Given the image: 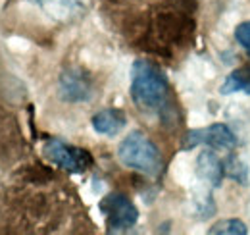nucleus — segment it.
<instances>
[{
  "instance_id": "obj_8",
  "label": "nucleus",
  "mask_w": 250,
  "mask_h": 235,
  "mask_svg": "<svg viewBox=\"0 0 250 235\" xmlns=\"http://www.w3.org/2000/svg\"><path fill=\"white\" fill-rule=\"evenodd\" d=\"M127 119L122 110H116V108H106V110H100L93 116V127L96 133L100 135H106V137H114L118 135L122 129L125 127Z\"/></svg>"
},
{
  "instance_id": "obj_1",
  "label": "nucleus",
  "mask_w": 250,
  "mask_h": 235,
  "mask_svg": "<svg viewBox=\"0 0 250 235\" xmlns=\"http://www.w3.org/2000/svg\"><path fill=\"white\" fill-rule=\"evenodd\" d=\"M131 98L145 114H160L167 106L169 87L154 64L137 60L131 68Z\"/></svg>"
},
{
  "instance_id": "obj_12",
  "label": "nucleus",
  "mask_w": 250,
  "mask_h": 235,
  "mask_svg": "<svg viewBox=\"0 0 250 235\" xmlns=\"http://www.w3.org/2000/svg\"><path fill=\"white\" fill-rule=\"evenodd\" d=\"M223 176L235 179L237 183H245L247 185V179H249V172H247V166L237 158V156H229L225 158L223 162Z\"/></svg>"
},
{
  "instance_id": "obj_13",
  "label": "nucleus",
  "mask_w": 250,
  "mask_h": 235,
  "mask_svg": "<svg viewBox=\"0 0 250 235\" xmlns=\"http://www.w3.org/2000/svg\"><path fill=\"white\" fill-rule=\"evenodd\" d=\"M235 39L239 41V45L250 54V22L241 24V25L235 29Z\"/></svg>"
},
{
  "instance_id": "obj_4",
  "label": "nucleus",
  "mask_w": 250,
  "mask_h": 235,
  "mask_svg": "<svg viewBox=\"0 0 250 235\" xmlns=\"http://www.w3.org/2000/svg\"><path fill=\"white\" fill-rule=\"evenodd\" d=\"M42 154L48 162L71 174H83L93 166V156L89 150L67 145L60 139H48L42 145Z\"/></svg>"
},
{
  "instance_id": "obj_5",
  "label": "nucleus",
  "mask_w": 250,
  "mask_h": 235,
  "mask_svg": "<svg viewBox=\"0 0 250 235\" xmlns=\"http://www.w3.org/2000/svg\"><path fill=\"white\" fill-rule=\"evenodd\" d=\"M206 145L210 148H223V150H233L237 147V139L233 131L223 125V123H212L208 127L192 129L188 131L183 139V150H190L194 147Z\"/></svg>"
},
{
  "instance_id": "obj_3",
  "label": "nucleus",
  "mask_w": 250,
  "mask_h": 235,
  "mask_svg": "<svg viewBox=\"0 0 250 235\" xmlns=\"http://www.w3.org/2000/svg\"><path fill=\"white\" fill-rule=\"evenodd\" d=\"M98 208H100L102 216L106 218V226H108L110 234L129 232L139 220L137 206L133 205V201L129 197H125L122 193H110V195L102 197V201L98 203Z\"/></svg>"
},
{
  "instance_id": "obj_2",
  "label": "nucleus",
  "mask_w": 250,
  "mask_h": 235,
  "mask_svg": "<svg viewBox=\"0 0 250 235\" xmlns=\"http://www.w3.org/2000/svg\"><path fill=\"white\" fill-rule=\"evenodd\" d=\"M118 158L124 166L137 170L148 177L160 176L164 168V158L158 147L141 131H131L120 143Z\"/></svg>"
},
{
  "instance_id": "obj_10",
  "label": "nucleus",
  "mask_w": 250,
  "mask_h": 235,
  "mask_svg": "<svg viewBox=\"0 0 250 235\" xmlns=\"http://www.w3.org/2000/svg\"><path fill=\"white\" fill-rule=\"evenodd\" d=\"M233 93L250 94V68L235 70L227 75V79L221 85V94H233Z\"/></svg>"
},
{
  "instance_id": "obj_6",
  "label": "nucleus",
  "mask_w": 250,
  "mask_h": 235,
  "mask_svg": "<svg viewBox=\"0 0 250 235\" xmlns=\"http://www.w3.org/2000/svg\"><path fill=\"white\" fill-rule=\"evenodd\" d=\"M60 94L67 102H85L93 96V87L81 71H65L60 77Z\"/></svg>"
},
{
  "instance_id": "obj_11",
  "label": "nucleus",
  "mask_w": 250,
  "mask_h": 235,
  "mask_svg": "<svg viewBox=\"0 0 250 235\" xmlns=\"http://www.w3.org/2000/svg\"><path fill=\"white\" fill-rule=\"evenodd\" d=\"M210 235H247L249 230L247 226L237 220V218H227V220H221L218 224H214L210 230H208Z\"/></svg>"
},
{
  "instance_id": "obj_7",
  "label": "nucleus",
  "mask_w": 250,
  "mask_h": 235,
  "mask_svg": "<svg viewBox=\"0 0 250 235\" xmlns=\"http://www.w3.org/2000/svg\"><path fill=\"white\" fill-rule=\"evenodd\" d=\"M196 174L202 181L210 183L212 187H219L223 179V162L212 150H202L196 160Z\"/></svg>"
},
{
  "instance_id": "obj_9",
  "label": "nucleus",
  "mask_w": 250,
  "mask_h": 235,
  "mask_svg": "<svg viewBox=\"0 0 250 235\" xmlns=\"http://www.w3.org/2000/svg\"><path fill=\"white\" fill-rule=\"evenodd\" d=\"M39 8L56 22H67L79 14V0H35Z\"/></svg>"
}]
</instances>
